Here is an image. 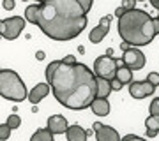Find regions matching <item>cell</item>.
<instances>
[{
    "label": "cell",
    "mask_w": 159,
    "mask_h": 141,
    "mask_svg": "<svg viewBox=\"0 0 159 141\" xmlns=\"http://www.w3.org/2000/svg\"><path fill=\"white\" fill-rule=\"evenodd\" d=\"M53 95L69 109L90 108L97 99V76L85 64H60L51 81Z\"/></svg>",
    "instance_id": "1"
},
{
    "label": "cell",
    "mask_w": 159,
    "mask_h": 141,
    "mask_svg": "<svg viewBox=\"0 0 159 141\" xmlns=\"http://www.w3.org/2000/svg\"><path fill=\"white\" fill-rule=\"evenodd\" d=\"M37 25L53 41H71L87 27V14L80 0H48L39 4Z\"/></svg>",
    "instance_id": "2"
},
{
    "label": "cell",
    "mask_w": 159,
    "mask_h": 141,
    "mask_svg": "<svg viewBox=\"0 0 159 141\" xmlns=\"http://www.w3.org/2000/svg\"><path fill=\"white\" fill-rule=\"evenodd\" d=\"M117 28H119V35L122 37V41L127 42L131 48H138V46L152 42L157 34L154 18L142 9L129 11L125 16H122L119 20Z\"/></svg>",
    "instance_id": "3"
},
{
    "label": "cell",
    "mask_w": 159,
    "mask_h": 141,
    "mask_svg": "<svg viewBox=\"0 0 159 141\" xmlns=\"http://www.w3.org/2000/svg\"><path fill=\"white\" fill-rule=\"evenodd\" d=\"M0 95L7 101L21 102L27 99V86L23 79L11 69H2L0 71Z\"/></svg>",
    "instance_id": "4"
},
{
    "label": "cell",
    "mask_w": 159,
    "mask_h": 141,
    "mask_svg": "<svg viewBox=\"0 0 159 141\" xmlns=\"http://www.w3.org/2000/svg\"><path fill=\"white\" fill-rule=\"evenodd\" d=\"M119 67H120V60L111 58V56H108V55H102L94 62V74H96L97 78L113 81V79L117 78Z\"/></svg>",
    "instance_id": "5"
},
{
    "label": "cell",
    "mask_w": 159,
    "mask_h": 141,
    "mask_svg": "<svg viewBox=\"0 0 159 141\" xmlns=\"http://www.w3.org/2000/svg\"><path fill=\"white\" fill-rule=\"evenodd\" d=\"M25 18L21 16H12V18H7V20H2L0 21V34L2 37L7 41H14L20 37V34L23 32L25 28Z\"/></svg>",
    "instance_id": "6"
},
{
    "label": "cell",
    "mask_w": 159,
    "mask_h": 141,
    "mask_svg": "<svg viewBox=\"0 0 159 141\" xmlns=\"http://www.w3.org/2000/svg\"><path fill=\"white\" fill-rule=\"evenodd\" d=\"M122 62L131 71H140V69L145 67V55L138 48H129L127 51H124Z\"/></svg>",
    "instance_id": "7"
},
{
    "label": "cell",
    "mask_w": 159,
    "mask_h": 141,
    "mask_svg": "<svg viewBox=\"0 0 159 141\" xmlns=\"http://www.w3.org/2000/svg\"><path fill=\"white\" fill-rule=\"evenodd\" d=\"M154 90H156V86L150 85L147 79H143V81H133L129 85V94L134 99H145V97L152 95Z\"/></svg>",
    "instance_id": "8"
},
{
    "label": "cell",
    "mask_w": 159,
    "mask_h": 141,
    "mask_svg": "<svg viewBox=\"0 0 159 141\" xmlns=\"http://www.w3.org/2000/svg\"><path fill=\"white\" fill-rule=\"evenodd\" d=\"M94 132H96L97 141H122L119 132L113 127H108V125L101 124V122H96L94 124Z\"/></svg>",
    "instance_id": "9"
},
{
    "label": "cell",
    "mask_w": 159,
    "mask_h": 141,
    "mask_svg": "<svg viewBox=\"0 0 159 141\" xmlns=\"http://www.w3.org/2000/svg\"><path fill=\"white\" fill-rule=\"evenodd\" d=\"M110 16H102L101 20H99V25H97L96 28H92V32L89 34V39H90V42H94V44H97V42H101L104 37H106V34H108L110 30Z\"/></svg>",
    "instance_id": "10"
},
{
    "label": "cell",
    "mask_w": 159,
    "mask_h": 141,
    "mask_svg": "<svg viewBox=\"0 0 159 141\" xmlns=\"http://www.w3.org/2000/svg\"><path fill=\"white\" fill-rule=\"evenodd\" d=\"M46 129H50L53 134H64V132H67L69 125H67L66 117H62V115H53V117L48 118V127Z\"/></svg>",
    "instance_id": "11"
},
{
    "label": "cell",
    "mask_w": 159,
    "mask_h": 141,
    "mask_svg": "<svg viewBox=\"0 0 159 141\" xmlns=\"http://www.w3.org/2000/svg\"><path fill=\"white\" fill-rule=\"evenodd\" d=\"M50 86L51 85L50 83H37L30 90V94H29V101L30 102H34V104H37V102H41L43 99H44L48 94H50Z\"/></svg>",
    "instance_id": "12"
},
{
    "label": "cell",
    "mask_w": 159,
    "mask_h": 141,
    "mask_svg": "<svg viewBox=\"0 0 159 141\" xmlns=\"http://www.w3.org/2000/svg\"><path fill=\"white\" fill-rule=\"evenodd\" d=\"M66 136H67V141H87L89 132H87L83 127H80V125L76 124V125H69Z\"/></svg>",
    "instance_id": "13"
},
{
    "label": "cell",
    "mask_w": 159,
    "mask_h": 141,
    "mask_svg": "<svg viewBox=\"0 0 159 141\" xmlns=\"http://www.w3.org/2000/svg\"><path fill=\"white\" fill-rule=\"evenodd\" d=\"M92 111L96 113L97 117H106L110 115V102L108 99H96V101L92 102Z\"/></svg>",
    "instance_id": "14"
},
{
    "label": "cell",
    "mask_w": 159,
    "mask_h": 141,
    "mask_svg": "<svg viewBox=\"0 0 159 141\" xmlns=\"http://www.w3.org/2000/svg\"><path fill=\"white\" fill-rule=\"evenodd\" d=\"M113 92L111 88V81L108 79L97 78V99H108V95Z\"/></svg>",
    "instance_id": "15"
},
{
    "label": "cell",
    "mask_w": 159,
    "mask_h": 141,
    "mask_svg": "<svg viewBox=\"0 0 159 141\" xmlns=\"http://www.w3.org/2000/svg\"><path fill=\"white\" fill-rule=\"evenodd\" d=\"M145 127H147V136L148 138L157 136V132H159V117L148 115L147 120H145Z\"/></svg>",
    "instance_id": "16"
},
{
    "label": "cell",
    "mask_w": 159,
    "mask_h": 141,
    "mask_svg": "<svg viewBox=\"0 0 159 141\" xmlns=\"http://www.w3.org/2000/svg\"><path fill=\"white\" fill-rule=\"evenodd\" d=\"M53 136L55 134H53L50 129H37L34 134H32L30 141H55Z\"/></svg>",
    "instance_id": "17"
},
{
    "label": "cell",
    "mask_w": 159,
    "mask_h": 141,
    "mask_svg": "<svg viewBox=\"0 0 159 141\" xmlns=\"http://www.w3.org/2000/svg\"><path fill=\"white\" fill-rule=\"evenodd\" d=\"M117 79H119L122 85H127V83H133V71L127 69L125 65H120L119 71H117Z\"/></svg>",
    "instance_id": "18"
},
{
    "label": "cell",
    "mask_w": 159,
    "mask_h": 141,
    "mask_svg": "<svg viewBox=\"0 0 159 141\" xmlns=\"http://www.w3.org/2000/svg\"><path fill=\"white\" fill-rule=\"evenodd\" d=\"M25 20L37 25V20H39V4H32V6H29L25 9Z\"/></svg>",
    "instance_id": "19"
},
{
    "label": "cell",
    "mask_w": 159,
    "mask_h": 141,
    "mask_svg": "<svg viewBox=\"0 0 159 141\" xmlns=\"http://www.w3.org/2000/svg\"><path fill=\"white\" fill-rule=\"evenodd\" d=\"M60 64H62V60H53V62H50V65L46 67V81L51 85V81H53V76H55V73H57V69L60 67Z\"/></svg>",
    "instance_id": "20"
},
{
    "label": "cell",
    "mask_w": 159,
    "mask_h": 141,
    "mask_svg": "<svg viewBox=\"0 0 159 141\" xmlns=\"http://www.w3.org/2000/svg\"><path fill=\"white\" fill-rule=\"evenodd\" d=\"M6 124L9 125L11 129H18V127L21 125V118H20L18 115H11V117L7 118V122H6Z\"/></svg>",
    "instance_id": "21"
},
{
    "label": "cell",
    "mask_w": 159,
    "mask_h": 141,
    "mask_svg": "<svg viewBox=\"0 0 159 141\" xmlns=\"http://www.w3.org/2000/svg\"><path fill=\"white\" fill-rule=\"evenodd\" d=\"M9 136H11V127H9L7 124H2V125H0V139L7 141Z\"/></svg>",
    "instance_id": "22"
},
{
    "label": "cell",
    "mask_w": 159,
    "mask_h": 141,
    "mask_svg": "<svg viewBox=\"0 0 159 141\" xmlns=\"http://www.w3.org/2000/svg\"><path fill=\"white\" fill-rule=\"evenodd\" d=\"M150 115L159 117V99H154V101L150 102Z\"/></svg>",
    "instance_id": "23"
},
{
    "label": "cell",
    "mask_w": 159,
    "mask_h": 141,
    "mask_svg": "<svg viewBox=\"0 0 159 141\" xmlns=\"http://www.w3.org/2000/svg\"><path fill=\"white\" fill-rule=\"evenodd\" d=\"M147 81H148L150 85H154V86H157V85H159V74H157V73H148Z\"/></svg>",
    "instance_id": "24"
},
{
    "label": "cell",
    "mask_w": 159,
    "mask_h": 141,
    "mask_svg": "<svg viewBox=\"0 0 159 141\" xmlns=\"http://www.w3.org/2000/svg\"><path fill=\"white\" fill-rule=\"evenodd\" d=\"M122 7H124L127 12H129V11H134V9H136V2H134V0H125L124 4H122Z\"/></svg>",
    "instance_id": "25"
},
{
    "label": "cell",
    "mask_w": 159,
    "mask_h": 141,
    "mask_svg": "<svg viewBox=\"0 0 159 141\" xmlns=\"http://www.w3.org/2000/svg\"><path fill=\"white\" fill-rule=\"evenodd\" d=\"M62 62L66 64V65H74V64H78V62H76V56H74V55H66V56L62 58Z\"/></svg>",
    "instance_id": "26"
},
{
    "label": "cell",
    "mask_w": 159,
    "mask_h": 141,
    "mask_svg": "<svg viewBox=\"0 0 159 141\" xmlns=\"http://www.w3.org/2000/svg\"><path fill=\"white\" fill-rule=\"evenodd\" d=\"M80 6H81V9L85 11V14L92 9V0H80Z\"/></svg>",
    "instance_id": "27"
},
{
    "label": "cell",
    "mask_w": 159,
    "mask_h": 141,
    "mask_svg": "<svg viewBox=\"0 0 159 141\" xmlns=\"http://www.w3.org/2000/svg\"><path fill=\"white\" fill-rule=\"evenodd\" d=\"M122 141H147V139H143V138H140V136H134V134H127L122 138Z\"/></svg>",
    "instance_id": "28"
},
{
    "label": "cell",
    "mask_w": 159,
    "mask_h": 141,
    "mask_svg": "<svg viewBox=\"0 0 159 141\" xmlns=\"http://www.w3.org/2000/svg\"><path fill=\"white\" fill-rule=\"evenodd\" d=\"M125 14H127V11H125V9H124L122 6H120V7H117V11H115V16L119 18V20H120L122 16H125Z\"/></svg>",
    "instance_id": "29"
},
{
    "label": "cell",
    "mask_w": 159,
    "mask_h": 141,
    "mask_svg": "<svg viewBox=\"0 0 159 141\" xmlns=\"http://www.w3.org/2000/svg\"><path fill=\"white\" fill-rule=\"evenodd\" d=\"M2 6H4V9L11 11V9H14V2H12V0H4V2H2Z\"/></svg>",
    "instance_id": "30"
},
{
    "label": "cell",
    "mask_w": 159,
    "mask_h": 141,
    "mask_svg": "<svg viewBox=\"0 0 159 141\" xmlns=\"http://www.w3.org/2000/svg\"><path fill=\"white\" fill-rule=\"evenodd\" d=\"M122 86H124V85L120 83V81H119V79H117V78H115L113 81H111V88H113V90H120Z\"/></svg>",
    "instance_id": "31"
},
{
    "label": "cell",
    "mask_w": 159,
    "mask_h": 141,
    "mask_svg": "<svg viewBox=\"0 0 159 141\" xmlns=\"http://www.w3.org/2000/svg\"><path fill=\"white\" fill-rule=\"evenodd\" d=\"M35 56H37V60H44V51H37Z\"/></svg>",
    "instance_id": "32"
},
{
    "label": "cell",
    "mask_w": 159,
    "mask_h": 141,
    "mask_svg": "<svg viewBox=\"0 0 159 141\" xmlns=\"http://www.w3.org/2000/svg\"><path fill=\"white\" fill-rule=\"evenodd\" d=\"M154 21H156V30H157V34H159V14L154 18Z\"/></svg>",
    "instance_id": "33"
},
{
    "label": "cell",
    "mask_w": 159,
    "mask_h": 141,
    "mask_svg": "<svg viewBox=\"0 0 159 141\" xmlns=\"http://www.w3.org/2000/svg\"><path fill=\"white\" fill-rule=\"evenodd\" d=\"M150 4H152V7L159 9V0H150Z\"/></svg>",
    "instance_id": "34"
},
{
    "label": "cell",
    "mask_w": 159,
    "mask_h": 141,
    "mask_svg": "<svg viewBox=\"0 0 159 141\" xmlns=\"http://www.w3.org/2000/svg\"><path fill=\"white\" fill-rule=\"evenodd\" d=\"M120 48H122L124 51H127V50H129V44H127V42H122V44H120Z\"/></svg>",
    "instance_id": "35"
}]
</instances>
